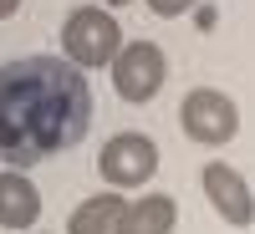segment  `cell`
I'll return each instance as SVG.
<instances>
[{"label": "cell", "instance_id": "6da1fadb", "mask_svg": "<svg viewBox=\"0 0 255 234\" xmlns=\"http://www.w3.org/2000/svg\"><path fill=\"white\" fill-rule=\"evenodd\" d=\"M92 127L87 72L67 56H15L0 67V158L31 168L77 148Z\"/></svg>", "mask_w": 255, "mask_h": 234}, {"label": "cell", "instance_id": "7a4b0ae2", "mask_svg": "<svg viewBox=\"0 0 255 234\" xmlns=\"http://www.w3.org/2000/svg\"><path fill=\"white\" fill-rule=\"evenodd\" d=\"M128 46L123 26L113 20L108 5H77L61 20V51L72 67H113V56Z\"/></svg>", "mask_w": 255, "mask_h": 234}, {"label": "cell", "instance_id": "3957f363", "mask_svg": "<svg viewBox=\"0 0 255 234\" xmlns=\"http://www.w3.org/2000/svg\"><path fill=\"white\" fill-rule=\"evenodd\" d=\"M179 122H184V133L199 148H225L240 133V107H235V97L220 92V87H194L184 97V107H179Z\"/></svg>", "mask_w": 255, "mask_h": 234}, {"label": "cell", "instance_id": "277c9868", "mask_svg": "<svg viewBox=\"0 0 255 234\" xmlns=\"http://www.w3.org/2000/svg\"><path fill=\"white\" fill-rule=\"evenodd\" d=\"M97 173L108 188H143L158 173V143L148 133H113L97 153Z\"/></svg>", "mask_w": 255, "mask_h": 234}, {"label": "cell", "instance_id": "5b68a950", "mask_svg": "<svg viewBox=\"0 0 255 234\" xmlns=\"http://www.w3.org/2000/svg\"><path fill=\"white\" fill-rule=\"evenodd\" d=\"M168 81V56L153 41H128L113 56V92L123 102H153Z\"/></svg>", "mask_w": 255, "mask_h": 234}, {"label": "cell", "instance_id": "8992f818", "mask_svg": "<svg viewBox=\"0 0 255 234\" xmlns=\"http://www.w3.org/2000/svg\"><path fill=\"white\" fill-rule=\"evenodd\" d=\"M199 188H204V199L215 204V214L230 224V229H250L255 224V194H250V183L240 168H230L225 158H209L199 168Z\"/></svg>", "mask_w": 255, "mask_h": 234}, {"label": "cell", "instance_id": "52a82bcc", "mask_svg": "<svg viewBox=\"0 0 255 234\" xmlns=\"http://www.w3.org/2000/svg\"><path fill=\"white\" fill-rule=\"evenodd\" d=\"M41 219V188L26 178V168L0 173V229H36Z\"/></svg>", "mask_w": 255, "mask_h": 234}, {"label": "cell", "instance_id": "ba28073f", "mask_svg": "<svg viewBox=\"0 0 255 234\" xmlns=\"http://www.w3.org/2000/svg\"><path fill=\"white\" fill-rule=\"evenodd\" d=\"M179 224V204L168 199V194H143L123 209V219H118V234H174Z\"/></svg>", "mask_w": 255, "mask_h": 234}, {"label": "cell", "instance_id": "9c48e42d", "mask_svg": "<svg viewBox=\"0 0 255 234\" xmlns=\"http://www.w3.org/2000/svg\"><path fill=\"white\" fill-rule=\"evenodd\" d=\"M123 194H92L72 209L67 219V234H118V219H123Z\"/></svg>", "mask_w": 255, "mask_h": 234}, {"label": "cell", "instance_id": "30bf717a", "mask_svg": "<svg viewBox=\"0 0 255 234\" xmlns=\"http://www.w3.org/2000/svg\"><path fill=\"white\" fill-rule=\"evenodd\" d=\"M199 0H148V10L153 15H163V20H174V15H184V10H194Z\"/></svg>", "mask_w": 255, "mask_h": 234}, {"label": "cell", "instance_id": "8fae6325", "mask_svg": "<svg viewBox=\"0 0 255 234\" xmlns=\"http://www.w3.org/2000/svg\"><path fill=\"white\" fill-rule=\"evenodd\" d=\"M20 10V0H0V20H5V15H15Z\"/></svg>", "mask_w": 255, "mask_h": 234}, {"label": "cell", "instance_id": "7c38bea8", "mask_svg": "<svg viewBox=\"0 0 255 234\" xmlns=\"http://www.w3.org/2000/svg\"><path fill=\"white\" fill-rule=\"evenodd\" d=\"M97 5H128V0H97Z\"/></svg>", "mask_w": 255, "mask_h": 234}]
</instances>
